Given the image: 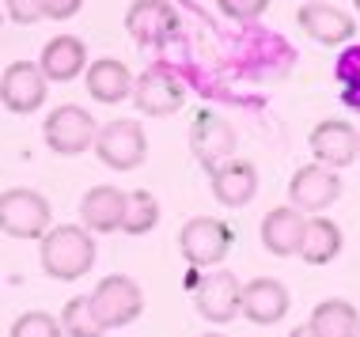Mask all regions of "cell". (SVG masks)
I'll use <instances>...</instances> for the list:
<instances>
[{"label": "cell", "mask_w": 360, "mask_h": 337, "mask_svg": "<svg viewBox=\"0 0 360 337\" xmlns=\"http://www.w3.org/2000/svg\"><path fill=\"white\" fill-rule=\"evenodd\" d=\"M307 4H326V0H307Z\"/></svg>", "instance_id": "cell-33"}, {"label": "cell", "mask_w": 360, "mask_h": 337, "mask_svg": "<svg viewBox=\"0 0 360 337\" xmlns=\"http://www.w3.org/2000/svg\"><path fill=\"white\" fill-rule=\"evenodd\" d=\"M160 224V201L148 190H133L129 194V209H125V235H148Z\"/></svg>", "instance_id": "cell-24"}, {"label": "cell", "mask_w": 360, "mask_h": 337, "mask_svg": "<svg viewBox=\"0 0 360 337\" xmlns=\"http://www.w3.org/2000/svg\"><path fill=\"white\" fill-rule=\"evenodd\" d=\"M42 137H46V148L57 152V156H80V152L95 148V140H99V125H95L91 110L76 107V103H65V107L46 114Z\"/></svg>", "instance_id": "cell-3"}, {"label": "cell", "mask_w": 360, "mask_h": 337, "mask_svg": "<svg viewBox=\"0 0 360 337\" xmlns=\"http://www.w3.org/2000/svg\"><path fill=\"white\" fill-rule=\"evenodd\" d=\"M342 227L326 216H311L307 220V231H304V246H300V258L307 265H326L342 254Z\"/></svg>", "instance_id": "cell-21"}, {"label": "cell", "mask_w": 360, "mask_h": 337, "mask_svg": "<svg viewBox=\"0 0 360 337\" xmlns=\"http://www.w3.org/2000/svg\"><path fill=\"white\" fill-rule=\"evenodd\" d=\"M288 307H292L288 288L274 281V277H255L250 284H243V315H247V322L274 326L288 315Z\"/></svg>", "instance_id": "cell-14"}, {"label": "cell", "mask_w": 360, "mask_h": 337, "mask_svg": "<svg viewBox=\"0 0 360 337\" xmlns=\"http://www.w3.org/2000/svg\"><path fill=\"white\" fill-rule=\"evenodd\" d=\"M84 84H87V95H91L95 103L114 107V103H122V99H129V95H133L137 76L125 69L122 61H114V57H99V61L87 65Z\"/></svg>", "instance_id": "cell-19"}, {"label": "cell", "mask_w": 360, "mask_h": 337, "mask_svg": "<svg viewBox=\"0 0 360 337\" xmlns=\"http://www.w3.org/2000/svg\"><path fill=\"white\" fill-rule=\"evenodd\" d=\"M4 8H8V19L19 23V27H31V23H38V19H46L42 0H4Z\"/></svg>", "instance_id": "cell-27"}, {"label": "cell", "mask_w": 360, "mask_h": 337, "mask_svg": "<svg viewBox=\"0 0 360 337\" xmlns=\"http://www.w3.org/2000/svg\"><path fill=\"white\" fill-rule=\"evenodd\" d=\"M311 330L319 337H360V315L349 300H323L311 311Z\"/></svg>", "instance_id": "cell-22"}, {"label": "cell", "mask_w": 360, "mask_h": 337, "mask_svg": "<svg viewBox=\"0 0 360 337\" xmlns=\"http://www.w3.org/2000/svg\"><path fill=\"white\" fill-rule=\"evenodd\" d=\"M125 31L137 46H167L179 34V15L167 0H133L125 12Z\"/></svg>", "instance_id": "cell-12"}, {"label": "cell", "mask_w": 360, "mask_h": 337, "mask_svg": "<svg viewBox=\"0 0 360 337\" xmlns=\"http://www.w3.org/2000/svg\"><path fill=\"white\" fill-rule=\"evenodd\" d=\"M91 303H95V315L106 330H122V326L137 322L144 315V292L133 277L125 273H110L95 284L91 292Z\"/></svg>", "instance_id": "cell-4"}, {"label": "cell", "mask_w": 360, "mask_h": 337, "mask_svg": "<svg viewBox=\"0 0 360 337\" xmlns=\"http://www.w3.org/2000/svg\"><path fill=\"white\" fill-rule=\"evenodd\" d=\"M61 326H65V337H103L106 333V326L95 315L91 296H72L61 311Z\"/></svg>", "instance_id": "cell-23"}, {"label": "cell", "mask_w": 360, "mask_h": 337, "mask_svg": "<svg viewBox=\"0 0 360 337\" xmlns=\"http://www.w3.org/2000/svg\"><path fill=\"white\" fill-rule=\"evenodd\" d=\"M38 262H42L46 277H53V281H80V277L91 273V265H95L91 231L76 227V224L50 227L42 239V250H38Z\"/></svg>", "instance_id": "cell-1"}, {"label": "cell", "mask_w": 360, "mask_h": 337, "mask_svg": "<svg viewBox=\"0 0 360 337\" xmlns=\"http://www.w3.org/2000/svg\"><path fill=\"white\" fill-rule=\"evenodd\" d=\"M307 144H311V156H315V163L334 167V171H342V167H349L353 159H360V133H356L345 118H326V121H319L315 129H311Z\"/></svg>", "instance_id": "cell-11"}, {"label": "cell", "mask_w": 360, "mask_h": 337, "mask_svg": "<svg viewBox=\"0 0 360 337\" xmlns=\"http://www.w3.org/2000/svg\"><path fill=\"white\" fill-rule=\"evenodd\" d=\"M231 243H236V231L217 216H193L190 224L179 231V250L193 269H205V265L217 269L224 258H228Z\"/></svg>", "instance_id": "cell-6"}, {"label": "cell", "mask_w": 360, "mask_h": 337, "mask_svg": "<svg viewBox=\"0 0 360 337\" xmlns=\"http://www.w3.org/2000/svg\"><path fill=\"white\" fill-rule=\"evenodd\" d=\"M95 156H99L110 171H137L144 156H148V137L137 118H114L99 129L95 140Z\"/></svg>", "instance_id": "cell-5"}, {"label": "cell", "mask_w": 360, "mask_h": 337, "mask_svg": "<svg viewBox=\"0 0 360 337\" xmlns=\"http://www.w3.org/2000/svg\"><path fill=\"white\" fill-rule=\"evenodd\" d=\"M304 231H307V216L296 205L269 209L266 220H262V246L277 258H292L304 246Z\"/></svg>", "instance_id": "cell-16"}, {"label": "cell", "mask_w": 360, "mask_h": 337, "mask_svg": "<svg viewBox=\"0 0 360 337\" xmlns=\"http://www.w3.org/2000/svg\"><path fill=\"white\" fill-rule=\"evenodd\" d=\"M209 182H212V197H217L224 209H243L258 194V171H255V163H247V159L220 163L209 175Z\"/></svg>", "instance_id": "cell-17"}, {"label": "cell", "mask_w": 360, "mask_h": 337, "mask_svg": "<svg viewBox=\"0 0 360 337\" xmlns=\"http://www.w3.org/2000/svg\"><path fill=\"white\" fill-rule=\"evenodd\" d=\"M296 23H300V31L307 38H315L319 46H345L349 38L356 34V23L334 4H304L296 12Z\"/></svg>", "instance_id": "cell-18"}, {"label": "cell", "mask_w": 360, "mask_h": 337, "mask_svg": "<svg viewBox=\"0 0 360 337\" xmlns=\"http://www.w3.org/2000/svg\"><path fill=\"white\" fill-rule=\"evenodd\" d=\"M236 144L239 140H236V129H231L228 118H220V114H212V110H201L198 118H193V125H190V152L209 175L220 167V163L236 159Z\"/></svg>", "instance_id": "cell-9"}, {"label": "cell", "mask_w": 360, "mask_h": 337, "mask_svg": "<svg viewBox=\"0 0 360 337\" xmlns=\"http://www.w3.org/2000/svg\"><path fill=\"white\" fill-rule=\"evenodd\" d=\"M334 76L342 84V103L349 110H360V46H349L338 53Z\"/></svg>", "instance_id": "cell-25"}, {"label": "cell", "mask_w": 360, "mask_h": 337, "mask_svg": "<svg viewBox=\"0 0 360 337\" xmlns=\"http://www.w3.org/2000/svg\"><path fill=\"white\" fill-rule=\"evenodd\" d=\"M133 103H137V110H144L148 118H167V114L182 110V103H186V88H182L167 69H148V72L137 76Z\"/></svg>", "instance_id": "cell-13"}, {"label": "cell", "mask_w": 360, "mask_h": 337, "mask_svg": "<svg viewBox=\"0 0 360 337\" xmlns=\"http://www.w3.org/2000/svg\"><path fill=\"white\" fill-rule=\"evenodd\" d=\"M8 337H65L61 319H53L50 311H23L12 322Z\"/></svg>", "instance_id": "cell-26"}, {"label": "cell", "mask_w": 360, "mask_h": 337, "mask_svg": "<svg viewBox=\"0 0 360 337\" xmlns=\"http://www.w3.org/2000/svg\"><path fill=\"white\" fill-rule=\"evenodd\" d=\"M38 65H42V72L50 76L53 84L76 80L80 72H87V46H84V38H76V34L50 38V42L42 46V53H38Z\"/></svg>", "instance_id": "cell-20"}, {"label": "cell", "mask_w": 360, "mask_h": 337, "mask_svg": "<svg viewBox=\"0 0 360 337\" xmlns=\"http://www.w3.org/2000/svg\"><path fill=\"white\" fill-rule=\"evenodd\" d=\"M46 91H50V76L38 61H12L0 76V99L8 114H23V118L34 114L46 103Z\"/></svg>", "instance_id": "cell-8"}, {"label": "cell", "mask_w": 360, "mask_h": 337, "mask_svg": "<svg viewBox=\"0 0 360 337\" xmlns=\"http://www.w3.org/2000/svg\"><path fill=\"white\" fill-rule=\"evenodd\" d=\"M353 8H356V15H360V0H353Z\"/></svg>", "instance_id": "cell-32"}, {"label": "cell", "mask_w": 360, "mask_h": 337, "mask_svg": "<svg viewBox=\"0 0 360 337\" xmlns=\"http://www.w3.org/2000/svg\"><path fill=\"white\" fill-rule=\"evenodd\" d=\"M125 209H129V194H122L118 186H91L80 201V220L87 231H114L125 227Z\"/></svg>", "instance_id": "cell-15"}, {"label": "cell", "mask_w": 360, "mask_h": 337, "mask_svg": "<svg viewBox=\"0 0 360 337\" xmlns=\"http://www.w3.org/2000/svg\"><path fill=\"white\" fill-rule=\"evenodd\" d=\"M201 337H228V333H201Z\"/></svg>", "instance_id": "cell-31"}, {"label": "cell", "mask_w": 360, "mask_h": 337, "mask_svg": "<svg viewBox=\"0 0 360 337\" xmlns=\"http://www.w3.org/2000/svg\"><path fill=\"white\" fill-rule=\"evenodd\" d=\"M217 8L228 19H258V15H266L269 0H217Z\"/></svg>", "instance_id": "cell-28"}, {"label": "cell", "mask_w": 360, "mask_h": 337, "mask_svg": "<svg viewBox=\"0 0 360 337\" xmlns=\"http://www.w3.org/2000/svg\"><path fill=\"white\" fill-rule=\"evenodd\" d=\"M288 337H319V333L311 330V322H307V326H296V330H292Z\"/></svg>", "instance_id": "cell-30"}, {"label": "cell", "mask_w": 360, "mask_h": 337, "mask_svg": "<svg viewBox=\"0 0 360 337\" xmlns=\"http://www.w3.org/2000/svg\"><path fill=\"white\" fill-rule=\"evenodd\" d=\"M84 8V0H42L46 19H72Z\"/></svg>", "instance_id": "cell-29"}, {"label": "cell", "mask_w": 360, "mask_h": 337, "mask_svg": "<svg viewBox=\"0 0 360 337\" xmlns=\"http://www.w3.org/2000/svg\"><path fill=\"white\" fill-rule=\"evenodd\" d=\"M0 227L8 239H38L42 243L50 231V201L27 186L4 190L0 194Z\"/></svg>", "instance_id": "cell-2"}, {"label": "cell", "mask_w": 360, "mask_h": 337, "mask_svg": "<svg viewBox=\"0 0 360 337\" xmlns=\"http://www.w3.org/2000/svg\"><path fill=\"white\" fill-rule=\"evenodd\" d=\"M193 307L205 322H231L236 315H243V284L236 281L231 269L217 265L212 273H205V281L193 292Z\"/></svg>", "instance_id": "cell-10"}, {"label": "cell", "mask_w": 360, "mask_h": 337, "mask_svg": "<svg viewBox=\"0 0 360 337\" xmlns=\"http://www.w3.org/2000/svg\"><path fill=\"white\" fill-rule=\"evenodd\" d=\"M338 197H342V175L334 167H323V163L300 167L288 182V201L304 216H323Z\"/></svg>", "instance_id": "cell-7"}]
</instances>
